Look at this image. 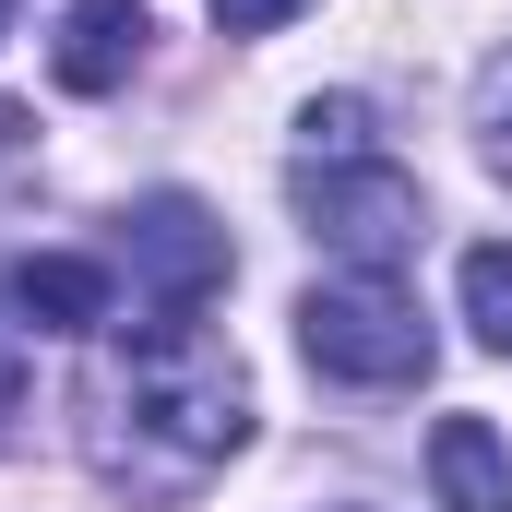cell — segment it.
I'll use <instances>...</instances> for the list:
<instances>
[{
	"instance_id": "cell-8",
	"label": "cell",
	"mask_w": 512,
	"mask_h": 512,
	"mask_svg": "<svg viewBox=\"0 0 512 512\" xmlns=\"http://www.w3.org/2000/svg\"><path fill=\"white\" fill-rule=\"evenodd\" d=\"M453 286H465L477 346H501V358H512V251H501V239H489V251H465V274H453Z\"/></svg>"
},
{
	"instance_id": "cell-13",
	"label": "cell",
	"mask_w": 512,
	"mask_h": 512,
	"mask_svg": "<svg viewBox=\"0 0 512 512\" xmlns=\"http://www.w3.org/2000/svg\"><path fill=\"white\" fill-rule=\"evenodd\" d=\"M0 393H12V334H0Z\"/></svg>"
},
{
	"instance_id": "cell-6",
	"label": "cell",
	"mask_w": 512,
	"mask_h": 512,
	"mask_svg": "<svg viewBox=\"0 0 512 512\" xmlns=\"http://www.w3.org/2000/svg\"><path fill=\"white\" fill-rule=\"evenodd\" d=\"M429 489H441V512H512V441L489 417H441L429 429Z\"/></svg>"
},
{
	"instance_id": "cell-4",
	"label": "cell",
	"mask_w": 512,
	"mask_h": 512,
	"mask_svg": "<svg viewBox=\"0 0 512 512\" xmlns=\"http://www.w3.org/2000/svg\"><path fill=\"white\" fill-rule=\"evenodd\" d=\"M131 286L155 322H191L215 286H227V227L191 203V191H143L131 203Z\"/></svg>"
},
{
	"instance_id": "cell-1",
	"label": "cell",
	"mask_w": 512,
	"mask_h": 512,
	"mask_svg": "<svg viewBox=\"0 0 512 512\" xmlns=\"http://www.w3.org/2000/svg\"><path fill=\"white\" fill-rule=\"evenodd\" d=\"M131 417L179 453V465H215L251 441V382L227 358V334L203 322H143L131 334Z\"/></svg>"
},
{
	"instance_id": "cell-3",
	"label": "cell",
	"mask_w": 512,
	"mask_h": 512,
	"mask_svg": "<svg viewBox=\"0 0 512 512\" xmlns=\"http://www.w3.org/2000/svg\"><path fill=\"white\" fill-rule=\"evenodd\" d=\"M298 215H310V239H322V251H346L358 274H393V262L417 251V227H429L417 179H405V167H382V155L298 167Z\"/></svg>"
},
{
	"instance_id": "cell-10",
	"label": "cell",
	"mask_w": 512,
	"mask_h": 512,
	"mask_svg": "<svg viewBox=\"0 0 512 512\" xmlns=\"http://www.w3.org/2000/svg\"><path fill=\"white\" fill-rule=\"evenodd\" d=\"M477 155H489V167L512 179V48L489 60V72H477Z\"/></svg>"
},
{
	"instance_id": "cell-5",
	"label": "cell",
	"mask_w": 512,
	"mask_h": 512,
	"mask_svg": "<svg viewBox=\"0 0 512 512\" xmlns=\"http://www.w3.org/2000/svg\"><path fill=\"white\" fill-rule=\"evenodd\" d=\"M131 60H143V0H72V12H60V36H48L60 96H120Z\"/></svg>"
},
{
	"instance_id": "cell-12",
	"label": "cell",
	"mask_w": 512,
	"mask_h": 512,
	"mask_svg": "<svg viewBox=\"0 0 512 512\" xmlns=\"http://www.w3.org/2000/svg\"><path fill=\"white\" fill-rule=\"evenodd\" d=\"M24 155H36V131H24V120H12V108H0V191L24 179Z\"/></svg>"
},
{
	"instance_id": "cell-9",
	"label": "cell",
	"mask_w": 512,
	"mask_h": 512,
	"mask_svg": "<svg viewBox=\"0 0 512 512\" xmlns=\"http://www.w3.org/2000/svg\"><path fill=\"white\" fill-rule=\"evenodd\" d=\"M298 155H310V167L370 155V108H358V96H310V108H298Z\"/></svg>"
},
{
	"instance_id": "cell-11",
	"label": "cell",
	"mask_w": 512,
	"mask_h": 512,
	"mask_svg": "<svg viewBox=\"0 0 512 512\" xmlns=\"http://www.w3.org/2000/svg\"><path fill=\"white\" fill-rule=\"evenodd\" d=\"M298 12H310V0H215L227 36H274V24H298Z\"/></svg>"
},
{
	"instance_id": "cell-14",
	"label": "cell",
	"mask_w": 512,
	"mask_h": 512,
	"mask_svg": "<svg viewBox=\"0 0 512 512\" xmlns=\"http://www.w3.org/2000/svg\"><path fill=\"white\" fill-rule=\"evenodd\" d=\"M0 12H12V0H0Z\"/></svg>"
},
{
	"instance_id": "cell-2",
	"label": "cell",
	"mask_w": 512,
	"mask_h": 512,
	"mask_svg": "<svg viewBox=\"0 0 512 512\" xmlns=\"http://www.w3.org/2000/svg\"><path fill=\"white\" fill-rule=\"evenodd\" d=\"M298 346H310L322 382H358V393H393V382L429 370V322H417V298H405L393 274H334V286H310V298H298Z\"/></svg>"
},
{
	"instance_id": "cell-7",
	"label": "cell",
	"mask_w": 512,
	"mask_h": 512,
	"mask_svg": "<svg viewBox=\"0 0 512 512\" xmlns=\"http://www.w3.org/2000/svg\"><path fill=\"white\" fill-rule=\"evenodd\" d=\"M12 310H24L36 334H96V322H108V262H84V251L24 262V274H12Z\"/></svg>"
}]
</instances>
